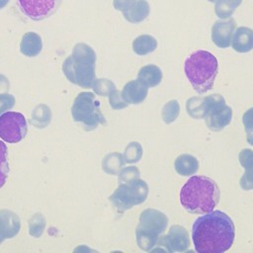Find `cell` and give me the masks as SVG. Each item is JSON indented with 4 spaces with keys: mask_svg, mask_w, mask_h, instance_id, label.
Segmentation results:
<instances>
[{
    "mask_svg": "<svg viewBox=\"0 0 253 253\" xmlns=\"http://www.w3.org/2000/svg\"><path fill=\"white\" fill-rule=\"evenodd\" d=\"M135 1L136 0H114L113 5H114L115 9L124 12V11L129 9L134 4Z\"/></svg>",
    "mask_w": 253,
    "mask_h": 253,
    "instance_id": "obj_36",
    "label": "cell"
},
{
    "mask_svg": "<svg viewBox=\"0 0 253 253\" xmlns=\"http://www.w3.org/2000/svg\"><path fill=\"white\" fill-rule=\"evenodd\" d=\"M208 109L205 117L208 127L213 131L221 130L232 119V110L225 104L223 97L219 94L207 96Z\"/></svg>",
    "mask_w": 253,
    "mask_h": 253,
    "instance_id": "obj_8",
    "label": "cell"
},
{
    "mask_svg": "<svg viewBox=\"0 0 253 253\" xmlns=\"http://www.w3.org/2000/svg\"><path fill=\"white\" fill-rule=\"evenodd\" d=\"M137 80H139L147 88L155 87L162 80V71L158 66L154 64L145 65L138 71Z\"/></svg>",
    "mask_w": 253,
    "mask_h": 253,
    "instance_id": "obj_17",
    "label": "cell"
},
{
    "mask_svg": "<svg viewBox=\"0 0 253 253\" xmlns=\"http://www.w3.org/2000/svg\"><path fill=\"white\" fill-rule=\"evenodd\" d=\"M142 156V147L137 141L129 142L123 154L125 163H135L140 160Z\"/></svg>",
    "mask_w": 253,
    "mask_h": 253,
    "instance_id": "obj_25",
    "label": "cell"
},
{
    "mask_svg": "<svg viewBox=\"0 0 253 253\" xmlns=\"http://www.w3.org/2000/svg\"><path fill=\"white\" fill-rule=\"evenodd\" d=\"M8 2H9V0H0V9L3 8Z\"/></svg>",
    "mask_w": 253,
    "mask_h": 253,
    "instance_id": "obj_38",
    "label": "cell"
},
{
    "mask_svg": "<svg viewBox=\"0 0 253 253\" xmlns=\"http://www.w3.org/2000/svg\"><path fill=\"white\" fill-rule=\"evenodd\" d=\"M239 184L240 187L245 191L253 189V168L245 169V172L241 177Z\"/></svg>",
    "mask_w": 253,
    "mask_h": 253,
    "instance_id": "obj_35",
    "label": "cell"
},
{
    "mask_svg": "<svg viewBox=\"0 0 253 253\" xmlns=\"http://www.w3.org/2000/svg\"><path fill=\"white\" fill-rule=\"evenodd\" d=\"M180 105L176 100H171L167 102L162 108V119L166 124L173 123L179 116Z\"/></svg>",
    "mask_w": 253,
    "mask_h": 253,
    "instance_id": "obj_26",
    "label": "cell"
},
{
    "mask_svg": "<svg viewBox=\"0 0 253 253\" xmlns=\"http://www.w3.org/2000/svg\"><path fill=\"white\" fill-rule=\"evenodd\" d=\"M109 102L111 107L114 110H121L124 109L126 107H127V103H126L121 95V92L118 91L117 89L113 90L110 94H109Z\"/></svg>",
    "mask_w": 253,
    "mask_h": 253,
    "instance_id": "obj_32",
    "label": "cell"
},
{
    "mask_svg": "<svg viewBox=\"0 0 253 253\" xmlns=\"http://www.w3.org/2000/svg\"><path fill=\"white\" fill-rule=\"evenodd\" d=\"M50 118H51V113H50L49 108L45 105H40L34 109V111L32 113L31 123L36 127L42 128V127L46 126L49 124Z\"/></svg>",
    "mask_w": 253,
    "mask_h": 253,
    "instance_id": "obj_23",
    "label": "cell"
},
{
    "mask_svg": "<svg viewBox=\"0 0 253 253\" xmlns=\"http://www.w3.org/2000/svg\"><path fill=\"white\" fill-rule=\"evenodd\" d=\"M148 195L147 184L137 178L131 182L121 183L110 196V201L119 211H125L143 203Z\"/></svg>",
    "mask_w": 253,
    "mask_h": 253,
    "instance_id": "obj_7",
    "label": "cell"
},
{
    "mask_svg": "<svg viewBox=\"0 0 253 253\" xmlns=\"http://www.w3.org/2000/svg\"><path fill=\"white\" fill-rule=\"evenodd\" d=\"M44 225H45V221H44V218L42 214L38 213V214L34 215L31 218L30 223H29L30 234L35 236V237H39L42 233Z\"/></svg>",
    "mask_w": 253,
    "mask_h": 253,
    "instance_id": "obj_29",
    "label": "cell"
},
{
    "mask_svg": "<svg viewBox=\"0 0 253 253\" xmlns=\"http://www.w3.org/2000/svg\"><path fill=\"white\" fill-rule=\"evenodd\" d=\"M94 92L101 96H109V94L116 89V86L113 81L106 78H99L93 81L92 86Z\"/></svg>",
    "mask_w": 253,
    "mask_h": 253,
    "instance_id": "obj_27",
    "label": "cell"
},
{
    "mask_svg": "<svg viewBox=\"0 0 253 253\" xmlns=\"http://www.w3.org/2000/svg\"><path fill=\"white\" fill-rule=\"evenodd\" d=\"M157 47V41L150 35H141L132 42V49L138 55H145L154 51Z\"/></svg>",
    "mask_w": 253,
    "mask_h": 253,
    "instance_id": "obj_20",
    "label": "cell"
},
{
    "mask_svg": "<svg viewBox=\"0 0 253 253\" xmlns=\"http://www.w3.org/2000/svg\"><path fill=\"white\" fill-rule=\"evenodd\" d=\"M219 200V189L215 182L206 176H193L180 191V202L190 213L211 211Z\"/></svg>",
    "mask_w": 253,
    "mask_h": 253,
    "instance_id": "obj_2",
    "label": "cell"
},
{
    "mask_svg": "<svg viewBox=\"0 0 253 253\" xmlns=\"http://www.w3.org/2000/svg\"><path fill=\"white\" fill-rule=\"evenodd\" d=\"M62 0H17L21 12L33 21H42L52 16Z\"/></svg>",
    "mask_w": 253,
    "mask_h": 253,
    "instance_id": "obj_10",
    "label": "cell"
},
{
    "mask_svg": "<svg viewBox=\"0 0 253 253\" xmlns=\"http://www.w3.org/2000/svg\"><path fill=\"white\" fill-rule=\"evenodd\" d=\"M42 38L38 34L34 32H28L23 36L20 43L21 53L28 57H34L42 51Z\"/></svg>",
    "mask_w": 253,
    "mask_h": 253,
    "instance_id": "obj_16",
    "label": "cell"
},
{
    "mask_svg": "<svg viewBox=\"0 0 253 253\" xmlns=\"http://www.w3.org/2000/svg\"><path fill=\"white\" fill-rule=\"evenodd\" d=\"M234 224L221 211L207 212L198 217L192 226V239L199 253H222L227 251L234 240Z\"/></svg>",
    "mask_w": 253,
    "mask_h": 253,
    "instance_id": "obj_1",
    "label": "cell"
},
{
    "mask_svg": "<svg viewBox=\"0 0 253 253\" xmlns=\"http://www.w3.org/2000/svg\"><path fill=\"white\" fill-rule=\"evenodd\" d=\"M232 48L237 52H248L253 49V30L247 27L238 28L231 40Z\"/></svg>",
    "mask_w": 253,
    "mask_h": 253,
    "instance_id": "obj_15",
    "label": "cell"
},
{
    "mask_svg": "<svg viewBox=\"0 0 253 253\" xmlns=\"http://www.w3.org/2000/svg\"><path fill=\"white\" fill-rule=\"evenodd\" d=\"M139 178V170L135 166L123 168L119 173V183H127Z\"/></svg>",
    "mask_w": 253,
    "mask_h": 253,
    "instance_id": "obj_31",
    "label": "cell"
},
{
    "mask_svg": "<svg viewBox=\"0 0 253 253\" xmlns=\"http://www.w3.org/2000/svg\"><path fill=\"white\" fill-rule=\"evenodd\" d=\"M238 160L244 169L253 168V150L245 148L239 152Z\"/></svg>",
    "mask_w": 253,
    "mask_h": 253,
    "instance_id": "obj_33",
    "label": "cell"
},
{
    "mask_svg": "<svg viewBox=\"0 0 253 253\" xmlns=\"http://www.w3.org/2000/svg\"><path fill=\"white\" fill-rule=\"evenodd\" d=\"M26 118L18 112H6L0 115V137L9 143L21 141L27 134Z\"/></svg>",
    "mask_w": 253,
    "mask_h": 253,
    "instance_id": "obj_9",
    "label": "cell"
},
{
    "mask_svg": "<svg viewBox=\"0 0 253 253\" xmlns=\"http://www.w3.org/2000/svg\"><path fill=\"white\" fill-rule=\"evenodd\" d=\"M125 165V161L123 158V154L119 152H113L107 154L102 162L103 170L111 175H117L123 169Z\"/></svg>",
    "mask_w": 253,
    "mask_h": 253,
    "instance_id": "obj_22",
    "label": "cell"
},
{
    "mask_svg": "<svg viewBox=\"0 0 253 253\" xmlns=\"http://www.w3.org/2000/svg\"><path fill=\"white\" fill-rule=\"evenodd\" d=\"M168 224V217L154 209L144 210L139 216V223L135 229L136 243L144 251H150Z\"/></svg>",
    "mask_w": 253,
    "mask_h": 253,
    "instance_id": "obj_5",
    "label": "cell"
},
{
    "mask_svg": "<svg viewBox=\"0 0 253 253\" xmlns=\"http://www.w3.org/2000/svg\"><path fill=\"white\" fill-rule=\"evenodd\" d=\"M242 123L247 135V141L253 146V107L248 109L242 117Z\"/></svg>",
    "mask_w": 253,
    "mask_h": 253,
    "instance_id": "obj_30",
    "label": "cell"
},
{
    "mask_svg": "<svg viewBox=\"0 0 253 253\" xmlns=\"http://www.w3.org/2000/svg\"><path fill=\"white\" fill-rule=\"evenodd\" d=\"M186 109L188 114L194 119H205L208 109V98L206 97H193L187 101Z\"/></svg>",
    "mask_w": 253,
    "mask_h": 253,
    "instance_id": "obj_21",
    "label": "cell"
},
{
    "mask_svg": "<svg viewBox=\"0 0 253 253\" xmlns=\"http://www.w3.org/2000/svg\"><path fill=\"white\" fill-rule=\"evenodd\" d=\"M148 88L136 79L127 82L124 86L121 95L124 101L127 104H140L146 98Z\"/></svg>",
    "mask_w": 253,
    "mask_h": 253,
    "instance_id": "obj_14",
    "label": "cell"
},
{
    "mask_svg": "<svg viewBox=\"0 0 253 253\" xmlns=\"http://www.w3.org/2000/svg\"><path fill=\"white\" fill-rule=\"evenodd\" d=\"M20 230L19 216L9 210L0 211V243L7 238H12Z\"/></svg>",
    "mask_w": 253,
    "mask_h": 253,
    "instance_id": "obj_13",
    "label": "cell"
},
{
    "mask_svg": "<svg viewBox=\"0 0 253 253\" xmlns=\"http://www.w3.org/2000/svg\"><path fill=\"white\" fill-rule=\"evenodd\" d=\"M8 172L9 165L7 161V146L0 140V188L5 184Z\"/></svg>",
    "mask_w": 253,
    "mask_h": 253,
    "instance_id": "obj_28",
    "label": "cell"
},
{
    "mask_svg": "<svg viewBox=\"0 0 253 253\" xmlns=\"http://www.w3.org/2000/svg\"><path fill=\"white\" fill-rule=\"evenodd\" d=\"M95 63L96 53L93 48L84 42H79L64 60L62 71L71 83L82 88H91L95 80Z\"/></svg>",
    "mask_w": 253,
    "mask_h": 253,
    "instance_id": "obj_3",
    "label": "cell"
},
{
    "mask_svg": "<svg viewBox=\"0 0 253 253\" xmlns=\"http://www.w3.org/2000/svg\"><path fill=\"white\" fill-rule=\"evenodd\" d=\"M153 251L162 250L167 252H183L190 246L188 231L181 225H172L167 235L159 236Z\"/></svg>",
    "mask_w": 253,
    "mask_h": 253,
    "instance_id": "obj_11",
    "label": "cell"
},
{
    "mask_svg": "<svg viewBox=\"0 0 253 253\" xmlns=\"http://www.w3.org/2000/svg\"><path fill=\"white\" fill-rule=\"evenodd\" d=\"M208 1H210V2H215L216 0H208Z\"/></svg>",
    "mask_w": 253,
    "mask_h": 253,
    "instance_id": "obj_39",
    "label": "cell"
},
{
    "mask_svg": "<svg viewBox=\"0 0 253 253\" xmlns=\"http://www.w3.org/2000/svg\"><path fill=\"white\" fill-rule=\"evenodd\" d=\"M236 23L233 19L227 21H216L211 29V40L218 47L225 48L231 43Z\"/></svg>",
    "mask_w": 253,
    "mask_h": 253,
    "instance_id": "obj_12",
    "label": "cell"
},
{
    "mask_svg": "<svg viewBox=\"0 0 253 253\" xmlns=\"http://www.w3.org/2000/svg\"><path fill=\"white\" fill-rule=\"evenodd\" d=\"M71 115L75 122L80 123L86 130L95 129L105 125L106 119L100 110V102L91 92L79 93L71 107Z\"/></svg>",
    "mask_w": 253,
    "mask_h": 253,
    "instance_id": "obj_6",
    "label": "cell"
},
{
    "mask_svg": "<svg viewBox=\"0 0 253 253\" xmlns=\"http://www.w3.org/2000/svg\"><path fill=\"white\" fill-rule=\"evenodd\" d=\"M149 4L146 0H136L129 9L123 12V15L126 21L136 24L145 20L149 15Z\"/></svg>",
    "mask_w": 253,
    "mask_h": 253,
    "instance_id": "obj_18",
    "label": "cell"
},
{
    "mask_svg": "<svg viewBox=\"0 0 253 253\" xmlns=\"http://www.w3.org/2000/svg\"><path fill=\"white\" fill-rule=\"evenodd\" d=\"M9 89V82L7 78L3 75H0V91H6Z\"/></svg>",
    "mask_w": 253,
    "mask_h": 253,
    "instance_id": "obj_37",
    "label": "cell"
},
{
    "mask_svg": "<svg viewBox=\"0 0 253 253\" xmlns=\"http://www.w3.org/2000/svg\"><path fill=\"white\" fill-rule=\"evenodd\" d=\"M15 104V98L13 95L8 93L0 94V115H2L5 111L13 108Z\"/></svg>",
    "mask_w": 253,
    "mask_h": 253,
    "instance_id": "obj_34",
    "label": "cell"
},
{
    "mask_svg": "<svg viewBox=\"0 0 253 253\" xmlns=\"http://www.w3.org/2000/svg\"><path fill=\"white\" fill-rule=\"evenodd\" d=\"M175 170L181 176H190L195 174L199 169V161L190 154L179 155L174 162Z\"/></svg>",
    "mask_w": 253,
    "mask_h": 253,
    "instance_id": "obj_19",
    "label": "cell"
},
{
    "mask_svg": "<svg viewBox=\"0 0 253 253\" xmlns=\"http://www.w3.org/2000/svg\"><path fill=\"white\" fill-rule=\"evenodd\" d=\"M218 62L215 56L207 50H197L185 61L184 70L195 91L206 93L212 88L217 74Z\"/></svg>",
    "mask_w": 253,
    "mask_h": 253,
    "instance_id": "obj_4",
    "label": "cell"
},
{
    "mask_svg": "<svg viewBox=\"0 0 253 253\" xmlns=\"http://www.w3.org/2000/svg\"><path fill=\"white\" fill-rule=\"evenodd\" d=\"M241 2L242 0H216L214 12L220 19L229 18Z\"/></svg>",
    "mask_w": 253,
    "mask_h": 253,
    "instance_id": "obj_24",
    "label": "cell"
}]
</instances>
